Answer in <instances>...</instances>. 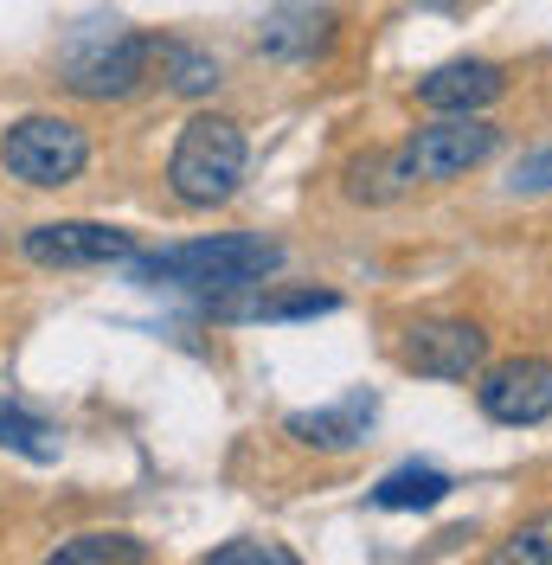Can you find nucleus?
<instances>
[{
  "label": "nucleus",
  "instance_id": "obj_6",
  "mask_svg": "<svg viewBox=\"0 0 552 565\" xmlns=\"http://www.w3.org/2000/svg\"><path fill=\"white\" fill-rule=\"evenodd\" d=\"M26 257L45 264V270L129 264V257H136V238L116 232V225H97V218H52V225H33V232H26Z\"/></svg>",
  "mask_w": 552,
  "mask_h": 565
},
{
  "label": "nucleus",
  "instance_id": "obj_1",
  "mask_svg": "<svg viewBox=\"0 0 552 565\" xmlns=\"http://www.w3.org/2000/svg\"><path fill=\"white\" fill-rule=\"evenodd\" d=\"M283 270V245L257 238V232H219V238H193V245H168L155 257H136V282H168V289H193V296H225L244 282H270Z\"/></svg>",
  "mask_w": 552,
  "mask_h": 565
},
{
  "label": "nucleus",
  "instance_id": "obj_18",
  "mask_svg": "<svg viewBox=\"0 0 552 565\" xmlns=\"http://www.w3.org/2000/svg\"><path fill=\"white\" fill-rule=\"evenodd\" d=\"M514 186H520V193H546V186H552V148H546V154H533V161L520 168Z\"/></svg>",
  "mask_w": 552,
  "mask_h": 565
},
{
  "label": "nucleus",
  "instance_id": "obj_14",
  "mask_svg": "<svg viewBox=\"0 0 552 565\" xmlns=\"http://www.w3.org/2000/svg\"><path fill=\"white\" fill-rule=\"evenodd\" d=\"M0 444L33 462H59V430L45 418H33L26 405H13V398H0Z\"/></svg>",
  "mask_w": 552,
  "mask_h": 565
},
{
  "label": "nucleus",
  "instance_id": "obj_5",
  "mask_svg": "<svg viewBox=\"0 0 552 565\" xmlns=\"http://www.w3.org/2000/svg\"><path fill=\"white\" fill-rule=\"evenodd\" d=\"M155 52H161V39L97 33V39H84V45H71L59 77H65V90L91 97V104H123V97H136L141 84H148Z\"/></svg>",
  "mask_w": 552,
  "mask_h": 565
},
{
  "label": "nucleus",
  "instance_id": "obj_17",
  "mask_svg": "<svg viewBox=\"0 0 552 565\" xmlns=\"http://www.w3.org/2000/svg\"><path fill=\"white\" fill-rule=\"evenodd\" d=\"M206 565H296V553L276 540H232V546H212Z\"/></svg>",
  "mask_w": 552,
  "mask_h": 565
},
{
  "label": "nucleus",
  "instance_id": "obj_7",
  "mask_svg": "<svg viewBox=\"0 0 552 565\" xmlns=\"http://www.w3.org/2000/svg\"><path fill=\"white\" fill-rule=\"evenodd\" d=\"M399 360L424 380H469L488 360V334L476 321H417L399 341Z\"/></svg>",
  "mask_w": 552,
  "mask_h": 565
},
{
  "label": "nucleus",
  "instance_id": "obj_9",
  "mask_svg": "<svg viewBox=\"0 0 552 565\" xmlns=\"http://www.w3.org/2000/svg\"><path fill=\"white\" fill-rule=\"evenodd\" d=\"M501 90H508V77L488 58H456V65H437L431 77H417V104L444 109V116H469V109L495 104Z\"/></svg>",
  "mask_w": 552,
  "mask_h": 565
},
{
  "label": "nucleus",
  "instance_id": "obj_16",
  "mask_svg": "<svg viewBox=\"0 0 552 565\" xmlns=\"http://www.w3.org/2000/svg\"><path fill=\"white\" fill-rule=\"evenodd\" d=\"M495 559L501 565H552V514H533L527 527H514V540Z\"/></svg>",
  "mask_w": 552,
  "mask_h": 565
},
{
  "label": "nucleus",
  "instance_id": "obj_10",
  "mask_svg": "<svg viewBox=\"0 0 552 565\" xmlns=\"http://www.w3.org/2000/svg\"><path fill=\"white\" fill-rule=\"evenodd\" d=\"M373 418H380V398H373V392H347L341 405L296 412L283 430H289L296 444H309V450H353V444H367Z\"/></svg>",
  "mask_w": 552,
  "mask_h": 565
},
{
  "label": "nucleus",
  "instance_id": "obj_8",
  "mask_svg": "<svg viewBox=\"0 0 552 565\" xmlns=\"http://www.w3.org/2000/svg\"><path fill=\"white\" fill-rule=\"evenodd\" d=\"M476 398H482V412L495 424H546L552 418V360H533V353L501 360L476 386Z\"/></svg>",
  "mask_w": 552,
  "mask_h": 565
},
{
  "label": "nucleus",
  "instance_id": "obj_12",
  "mask_svg": "<svg viewBox=\"0 0 552 565\" xmlns=\"http://www.w3.org/2000/svg\"><path fill=\"white\" fill-rule=\"evenodd\" d=\"M449 489H456V482H449L444 469H431V462H405V469H392L380 489H373V501L392 508V514H412V508H437Z\"/></svg>",
  "mask_w": 552,
  "mask_h": 565
},
{
  "label": "nucleus",
  "instance_id": "obj_3",
  "mask_svg": "<svg viewBox=\"0 0 552 565\" xmlns=\"http://www.w3.org/2000/svg\"><path fill=\"white\" fill-rule=\"evenodd\" d=\"M488 154H495V129L476 122V116H449V122L417 129L399 154H385V180H392V193L399 186H437V180L482 168Z\"/></svg>",
  "mask_w": 552,
  "mask_h": 565
},
{
  "label": "nucleus",
  "instance_id": "obj_2",
  "mask_svg": "<svg viewBox=\"0 0 552 565\" xmlns=\"http://www.w3.org/2000/svg\"><path fill=\"white\" fill-rule=\"evenodd\" d=\"M168 180L180 206H225L244 180V129L232 116H193L168 154Z\"/></svg>",
  "mask_w": 552,
  "mask_h": 565
},
{
  "label": "nucleus",
  "instance_id": "obj_15",
  "mask_svg": "<svg viewBox=\"0 0 552 565\" xmlns=\"http://www.w3.org/2000/svg\"><path fill=\"white\" fill-rule=\"evenodd\" d=\"M155 58L173 71V90H187V97H206L212 84H219V65H212L206 52H193V45H173V39H161V52H155Z\"/></svg>",
  "mask_w": 552,
  "mask_h": 565
},
{
  "label": "nucleus",
  "instance_id": "obj_11",
  "mask_svg": "<svg viewBox=\"0 0 552 565\" xmlns=\"http://www.w3.org/2000/svg\"><path fill=\"white\" fill-rule=\"evenodd\" d=\"M328 39H335V13H328V7H309V0H296V7L270 13V26H264V52H270V58H315V52H328Z\"/></svg>",
  "mask_w": 552,
  "mask_h": 565
},
{
  "label": "nucleus",
  "instance_id": "obj_13",
  "mask_svg": "<svg viewBox=\"0 0 552 565\" xmlns=\"http://www.w3.org/2000/svg\"><path fill=\"white\" fill-rule=\"evenodd\" d=\"M59 565H148V546L136 533H77L65 546H52Z\"/></svg>",
  "mask_w": 552,
  "mask_h": 565
},
{
  "label": "nucleus",
  "instance_id": "obj_19",
  "mask_svg": "<svg viewBox=\"0 0 552 565\" xmlns=\"http://www.w3.org/2000/svg\"><path fill=\"white\" fill-rule=\"evenodd\" d=\"M424 7H463V0H424Z\"/></svg>",
  "mask_w": 552,
  "mask_h": 565
},
{
  "label": "nucleus",
  "instance_id": "obj_4",
  "mask_svg": "<svg viewBox=\"0 0 552 565\" xmlns=\"http://www.w3.org/2000/svg\"><path fill=\"white\" fill-rule=\"evenodd\" d=\"M0 168L26 186H71L91 168V136L65 116H20L0 136Z\"/></svg>",
  "mask_w": 552,
  "mask_h": 565
}]
</instances>
